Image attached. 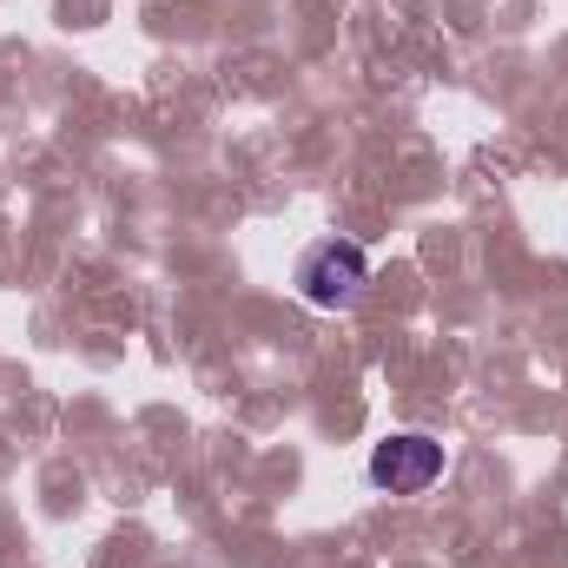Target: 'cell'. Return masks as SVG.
<instances>
[{"label":"cell","instance_id":"cell-1","mask_svg":"<svg viewBox=\"0 0 568 568\" xmlns=\"http://www.w3.org/2000/svg\"><path fill=\"white\" fill-rule=\"evenodd\" d=\"M364 284H371V258L351 239H324L297 258V297L311 311H344V304H357Z\"/></svg>","mask_w":568,"mask_h":568},{"label":"cell","instance_id":"cell-2","mask_svg":"<svg viewBox=\"0 0 568 568\" xmlns=\"http://www.w3.org/2000/svg\"><path fill=\"white\" fill-rule=\"evenodd\" d=\"M436 476H443V443L424 429H397L371 449V483L390 496H424Z\"/></svg>","mask_w":568,"mask_h":568}]
</instances>
